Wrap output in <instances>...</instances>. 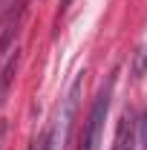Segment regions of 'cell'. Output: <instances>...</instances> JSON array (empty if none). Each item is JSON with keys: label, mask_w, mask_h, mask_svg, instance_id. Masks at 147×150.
<instances>
[{"label": "cell", "mask_w": 147, "mask_h": 150, "mask_svg": "<svg viewBox=\"0 0 147 150\" xmlns=\"http://www.w3.org/2000/svg\"><path fill=\"white\" fill-rule=\"evenodd\" d=\"M78 95H81V78H75L72 87H69V93L64 95L55 121H52V127H49V133H46V144H43V150H64V147H66L69 127H72L75 110H78Z\"/></svg>", "instance_id": "1"}, {"label": "cell", "mask_w": 147, "mask_h": 150, "mask_svg": "<svg viewBox=\"0 0 147 150\" xmlns=\"http://www.w3.org/2000/svg\"><path fill=\"white\" fill-rule=\"evenodd\" d=\"M110 90H112V84H107L92 104V112L87 118V133H84V150H98V144H101V130H104L107 110H110Z\"/></svg>", "instance_id": "2"}, {"label": "cell", "mask_w": 147, "mask_h": 150, "mask_svg": "<svg viewBox=\"0 0 147 150\" xmlns=\"http://www.w3.org/2000/svg\"><path fill=\"white\" fill-rule=\"evenodd\" d=\"M136 144V121L124 115L121 121H118V133H115V147L112 150H133Z\"/></svg>", "instance_id": "3"}, {"label": "cell", "mask_w": 147, "mask_h": 150, "mask_svg": "<svg viewBox=\"0 0 147 150\" xmlns=\"http://www.w3.org/2000/svg\"><path fill=\"white\" fill-rule=\"evenodd\" d=\"M32 150H35V147H32Z\"/></svg>", "instance_id": "4"}]
</instances>
